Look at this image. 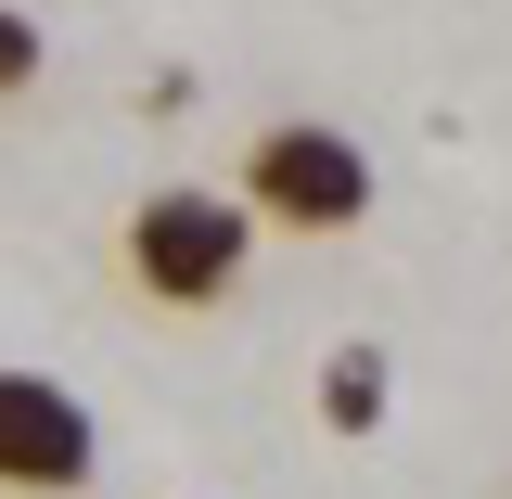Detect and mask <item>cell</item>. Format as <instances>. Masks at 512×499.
I'll list each match as a JSON object with an SVG mask.
<instances>
[{"label": "cell", "mask_w": 512, "mask_h": 499, "mask_svg": "<svg viewBox=\"0 0 512 499\" xmlns=\"http://www.w3.org/2000/svg\"><path fill=\"white\" fill-rule=\"evenodd\" d=\"M116 269H128V295L154 320H218L244 295V269H256V218L218 180H154L116 218Z\"/></svg>", "instance_id": "cell-1"}, {"label": "cell", "mask_w": 512, "mask_h": 499, "mask_svg": "<svg viewBox=\"0 0 512 499\" xmlns=\"http://www.w3.org/2000/svg\"><path fill=\"white\" fill-rule=\"evenodd\" d=\"M231 205L256 231H282V244H346V231H372L384 167L359 154V128H333V116H269L244 141V167H231Z\"/></svg>", "instance_id": "cell-2"}, {"label": "cell", "mask_w": 512, "mask_h": 499, "mask_svg": "<svg viewBox=\"0 0 512 499\" xmlns=\"http://www.w3.org/2000/svg\"><path fill=\"white\" fill-rule=\"evenodd\" d=\"M103 474V436H90V397L26 359H0V499H77Z\"/></svg>", "instance_id": "cell-3"}, {"label": "cell", "mask_w": 512, "mask_h": 499, "mask_svg": "<svg viewBox=\"0 0 512 499\" xmlns=\"http://www.w3.org/2000/svg\"><path fill=\"white\" fill-rule=\"evenodd\" d=\"M384 397H397V359L372 333L320 346V436H384Z\"/></svg>", "instance_id": "cell-4"}, {"label": "cell", "mask_w": 512, "mask_h": 499, "mask_svg": "<svg viewBox=\"0 0 512 499\" xmlns=\"http://www.w3.org/2000/svg\"><path fill=\"white\" fill-rule=\"evenodd\" d=\"M39 77H52V26H39L26 0H0V103H26Z\"/></svg>", "instance_id": "cell-5"}]
</instances>
